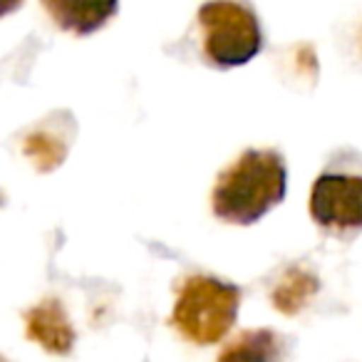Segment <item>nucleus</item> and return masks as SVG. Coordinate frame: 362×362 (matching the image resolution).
<instances>
[{
  "label": "nucleus",
  "mask_w": 362,
  "mask_h": 362,
  "mask_svg": "<svg viewBox=\"0 0 362 362\" xmlns=\"http://www.w3.org/2000/svg\"><path fill=\"white\" fill-rule=\"evenodd\" d=\"M288 171L273 149H251L238 156L214 187V214L221 221L248 226L286 199Z\"/></svg>",
  "instance_id": "nucleus-1"
},
{
  "label": "nucleus",
  "mask_w": 362,
  "mask_h": 362,
  "mask_svg": "<svg viewBox=\"0 0 362 362\" xmlns=\"http://www.w3.org/2000/svg\"><path fill=\"white\" fill-rule=\"evenodd\" d=\"M241 291L211 276H192L179 288L171 325L197 345H214L233 327Z\"/></svg>",
  "instance_id": "nucleus-2"
},
{
  "label": "nucleus",
  "mask_w": 362,
  "mask_h": 362,
  "mask_svg": "<svg viewBox=\"0 0 362 362\" xmlns=\"http://www.w3.org/2000/svg\"><path fill=\"white\" fill-rule=\"evenodd\" d=\"M204 52L216 67H238L261 52L263 33L258 18L236 0H211L199 11Z\"/></svg>",
  "instance_id": "nucleus-3"
},
{
  "label": "nucleus",
  "mask_w": 362,
  "mask_h": 362,
  "mask_svg": "<svg viewBox=\"0 0 362 362\" xmlns=\"http://www.w3.org/2000/svg\"><path fill=\"white\" fill-rule=\"evenodd\" d=\"M310 216L325 231L347 233L362 228V176L322 174L313 184Z\"/></svg>",
  "instance_id": "nucleus-4"
},
{
  "label": "nucleus",
  "mask_w": 362,
  "mask_h": 362,
  "mask_svg": "<svg viewBox=\"0 0 362 362\" xmlns=\"http://www.w3.org/2000/svg\"><path fill=\"white\" fill-rule=\"evenodd\" d=\"M25 335L52 355H67L75 345L72 322L55 298H47L25 313Z\"/></svg>",
  "instance_id": "nucleus-5"
},
{
  "label": "nucleus",
  "mask_w": 362,
  "mask_h": 362,
  "mask_svg": "<svg viewBox=\"0 0 362 362\" xmlns=\"http://www.w3.org/2000/svg\"><path fill=\"white\" fill-rule=\"evenodd\" d=\"M50 18L67 33L92 35L119 8V0H42Z\"/></svg>",
  "instance_id": "nucleus-6"
},
{
  "label": "nucleus",
  "mask_w": 362,
  "mask_h": 362,
  "mask_svg": "<svg viewBox=\"0 0 362 362\" xmlns=\"http://www.w3.org/2000/svg\"><path fill=\"white\" fill-rule=\"evenodd\" d=\"M281 342L273 330H248L241 332L221 350L216 362H278Z\"/></svg>",
  "instance_id": "nucleus-7"
},
{
  "label": "nucleus",
  "mask_w": 362,
  "mask_h": 362,
  "mask_svg": "<svg viewBox=\"0 0 362 362\" xmlns=\"http://www.w3.org/2000/svg\"><path fill=\"white\" fill-rule=\"evenodd\" d=\"M317 288H320V283H317V278L310 271L293 266L288 273H283L278 286L273 288V305L283 315H296V313H300L308 305V300L315 296Z\"/></svg>",
  "instance_id": "nucleus-8"
},
{
  "label": "nucleus",
  "mask_w": 362,
  "mask_h": 362,
  "mask_svg": "<svg viewBox=\"0 0 362 362\" xmlns=\"http://www.w3.org/2000/svg\"><path fill=\"white\" fill-rule=\"evenodd\" d=\"M23 151H25V156L33 161V166H35L37 171L47 174V171L57 169V166L65 161L67 146H65V141L47 134V132H33V134H28L25 141H23Z\"/></svg>",
  "instance_id": "nucleus-9"
},
{
  "label": "nucleus",
  "mask_w": 362,
  "mask_h": 362,
  "mask_svg": "<svg viewBox=\"0 0 362 362\" xmlns=\"http://www.w3.org/2000/svg\"><path fill=\"white\" fill-rule=\"evenodd\" d=\"M21 6H23V0H0V18H6V16H11V13H16Z\"/></svg>",
  "instance_id": "nucleus-10"
},
{
  "label": "nucleus",
  "mask_w": 362,
  "mask_h": 362,
  "mask_svg": "<svg viewBox=\"0 0 362 362\" xmlns=\"http://www.w3.org/2000/svg\"><path fill=\"white\" fill-rule=\"evenodd\" d=\"M0 362H8V360H6V357H3V355H0Z\"/></svg>",
  "instance_id": "nucleus-11"
}]
</instances>
